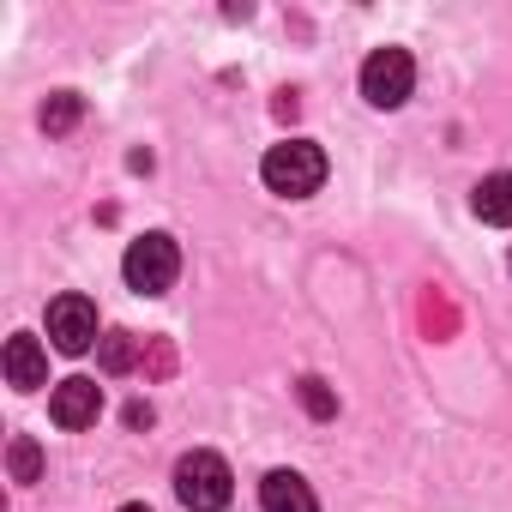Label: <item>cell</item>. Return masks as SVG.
<instances>
[{
  "instance_id": "cell-3",
  "label": "cell",
  "mask_w": 512,
  "mask_h": 512,
  "mask_svg": "<svg viewBox=\"0 0 512 512\" xmlns=\"http://www.w3.org/2000/svg\"><path fill=\"white\" fill-rule=\"evenodd\" d=\"M121 278H127L139 296H163V290L181 278V247H175L163 229L139 235V241L127 247V260H121Z\"/></svg>"
},
{
  "instance_id": "cell-8",
  "label": "cell",
  "mask_w": 512,
  "mask_h": 512,
  "mask_svg": "<svg viewBox=\"0 0 512 512\" xmlns=\"http://www.w3.org/2000/svg\"><path fill=\"white\" fill-rule=\"evenodd\" d=\"M260 506H266V512H320L314 488H308L296 470H272V476L260 482Z\"/></svg>"
},
{
  "instance_id": "cell-15",
  "label": "cell",
  "mask_w": 512,
  "mask_h": 512,
  "mask_svg": "<svg viewBox=\"0 0 512 512\" xmlns=\"http://www.w3.org/2000/svg\"><path fill=\"white\" fill-rule=\"evenodd\" d=\"M121 512H151V506H121Z\"/></svg>"
},
{
  "instance_id": "cell-4",
  "label": "cell",
  "mask_w": 512,
  "mask_h": 512,
  "mask_svg": "<svg viewBox=\"0 0 512 512\" xmlns=\"http://www.w3.org/2000/svg\"><path fill=\"white\" fill-rule=\"evenodd\" d=\"M410 85H416V61H410V49H374V55L362 61V97H368L374 109H398V103H410Z\"/></svg>"
},
{
  "instance_id": "cell-16",
  "label": "cell",
  "mask_w": 512,
  "mask_h": 512,
  "mask_svg": "<svg viewBox=\"0 0 512 512\" xmlns=\"http://www.w3.org/2000/svg\"><path fill=\"white\" fill-rule=\"evenodd\" d=\"M506 266H512V260H506Z\"/></svg>"
},
{
  "instance_id": "cell-6",
  "label": "cell",
  "mask_w": 512,
  "mask_h": 512,
  "mask_svg": "<svg viewBox=\"0 0 512 512\" xmlns=\"http://www.w3.org/2000/svg\"><path fill=\"white\" fill-rule=\"evenodd\" d=\"M49 416H55L61 428H91V422L103 416V386H97V380H85V374L61 380V386L49 392Z\"/></svg>"
},
{
  "instance_id": "cell-7",
  "label": "cell",
  "mask_w": 512,
  "mask_h": 512,
  "mask_svg": "<svg viewBox=\"0 0 512 512\" xmlns=\"http://www.w3.org/2000/svg\"><path fill=\"white\" fill-rule=\"evenodd\" d=\"M7 386H19V392H37V386H49V350L31 338V332H13L7 338Z\"/></svg>"
},
{
  "instance_id": "cell-11",
  "label": "cell",
  "mask_w": 512,
  "mask_h": 512,
  "mask_svg": "<svg viewBox=\"0 0 512 512\" xmlns=\"http://www.w3.org/2000/svg\"><path fill=\"white\" fill-rule=\"evenodd\" d=\"M7 464H13V482H43V446L31 434H19L7 446Z\"/></svg>"
},
{
  "instance_id": "cell-1",
  "label": "cell",
  "mask_w": 512,
  "mask_h": 512,
  "mask_svg": "<svg viewBox=\"0 0 512 512\" xmlns=\"http://www.w3.org/2000/svg\"><path fill=\"white\" fill-rule=\"evenodd\" d=\"M260 175H266L272 193H284V199H308V193H320V181H326V151H320L314 139H284V145L266 151Z\"/></svg>"
},
{
  "instance_id": "cell-5",
  "label": "cell",
  "mask_w": 512,
  "mask_h": 512,
  "mask_svg": "<svg viewBox=\"0 0 512 512\" xmlns=\"http://www.w3.org/2000/svg\"><path fill=\"white\" fill-rule=\"evenodd\" d=\"M49 344L61 356H85L91 344H103L97 338V308L85 296H55L49 302Z\"/></svg>"
},
{
  "instance_id": "cell-12",
  "label": "cell",
  "mask_w": 512,
  "mask_h": 512,
  "mask_svg": "<svg viewBox=\"0 0 512 512\" xmlns=\"http://www.w3.org/2000/svg\"><path fill=\"white\" fill-rule=\"evenodd\" d=\"M85 115V103H79V91H55L49 103H43V127L49 133H73V121Z\"/></svg>"
},
{
  "instance_id": "cell-9",
  "label": "cell",
  "mask_w": 512,
  "mask_h": 512,
  "mask_svg": "<svg viewBox=\"0 0 512 512\" xmlns=\"http://www.w3.org/2000/svg\"><path fill=\"white\" fill-rule=\"evenodd\" d=\"M470 211H476L482 223H500V229H512V169H500V175L476 181V193H470Z\"/></svg>"
},
{
  "instance_id": "cell-14",
  "label": "cell",
  "mask_w": 512,
  "mask_h": 512,
  "mask_svg": "<svg viewBox=\"0 0 512 512\" xmlns=\"http://www.w3.org/2000/svg\"><path fill=\"white\" fill-rule=\"evenodd\" d=\"M127 428H151V404H127Z\"/></svg>"
},
{
  "instance_id": "cell-2",
  "label": "cell",
  "mask_w": 512,
  "mask_h": 512,
  "mask_svg": "<svg viewBox=\"0 0 512 512\" xmlns=\"http://www.w3.org/2000/svg\"><path fill=\"white\" fill-rule=\"evenodd\" d=\"M229 494H235V482H229V464L217 458V452H187L181 464H175V500L187 506V512H223L229 506Z\"/></svg>"
},
{
  "instance_id": "cell-10",
  "label": "cell",
  "mask_w": 512,
  "mask_h": 512,
  "mask_svg": "<svg viewBox=\"0 0 512 512\" xmlns=\"http://www.w3.org/2000/svg\"><path fill=\"white\" fill-rule=\"evenodd\" d=\"M97 368H103V374H133V368H139V338H133V332H103Z\"/></svg>"
},
{
  "instance_id": "cell-13",
  "label": "cell",
  "mask_w": 512,
  "mask_h": 512,
  "mask_svg": "<svg viewBox=\"0 0 512 512\" xmlns=\"http://www.w3.org/2000/svg\"><path fill=\"white\" fill-rule=\"evenodd\" d=\"M296 392H302V404H308V416H314V422H332V416H338V398L326 392V380H320V374H308Z\"/></svg>"
}]
</instances>
